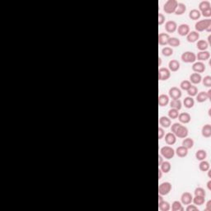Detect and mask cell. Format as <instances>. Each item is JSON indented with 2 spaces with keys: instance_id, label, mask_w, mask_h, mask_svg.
I'll use <instances>...</instances> for the list:
<instances>
[{
  "instance_id": "cell-55",
  "label": "cell",
  "mask_w": 211,
  "mask_h": 211,
  "mask_svg": "<svg viewBox=\"0 0 211 211\" xmlns=\"http://www.w3.org/2000/svg\"><path fill=\"white\" fill-rule=\"evenodd\" d=\"M207 43H208L209 45L211 44V35H210L208 36V42H207Z\"/></svg>"
},
{
  "instance_id": "cell-25",
  "label": "cell",
  "mask_w": 211,
  "mask_h": 211,
  "mask_svg": "<svg viewBox=\"0 0 211 211\" xmlns=\"http://www.w3.org/2000/svg\"><path fill=\"white\" fill-rule=\"evenodd\" d=\"M182 146H184L187 149H190L193 148L194 140L191 138H185L182 141Z\"/></svg>"
},
{
  "instance_id": "cell-37",
  "label": "cell",
  "mask_w": 211,
  "mask_h": 211,
  "mask_svg": "<svg viewBox=\"0 0 211 211\" xmlns=\"http://www.w3.org/2000/svg\"><path fill=\"white\" fill-rule=\"evenodd\" d=\"M180 44L181 41L178 38H176V37H170L169 41H168V45H169V46H171V47H177V46L180 45Z\"/></svg>"
},
{
  "instance_id": "cell-24",
  "label": "cell",
  "mask_w": 211,
  "mask_h": 211,
  "mask_svg": "<svg viewBox=\"0 0 211 211\" xmlns=\"http://www.w3.org/2000/svg\"><path fill=\"white\" fill-rule=\"evenodd\" d=\"M196 47L200 51H205L209 47V44L207 43V41L204 40H200L196 43Z\"/></svg>"
},
{
  "instance_id": "cell-53",
  "label": "cell",
  "mask_w": 211,
  "mask_h": 211,
  "mask_svg": "<svg viewBox=\"0 0 211 211\" xmlns=\"http://www.w3.org/2000/svg\"><path fill=\"white\" fill-rule=\"evenodd\" d=\"M163 200H163V195H158V204H159V203L162 202Z\"/></svg>"
},
{
  "instance_id": "cell-51",
  "label": "cell",
  "mask_w": 211,
  "mask_h": 211,
  "mask_svg": "<svg viewBox=\"0 0 211 211\" xmlns=\"http://www.w3.org/2000/svg\"><path fill=\"white\" fill-rule=\"evenodd\" d=\"M207 97H208V99L211 100V89H209V91L206 92Z\"/></svg>"
},
{
  "instance_id": "cell-16",
  "label": "cell",
  "mask_w": 211,
  "mask_h": 211,
  "mask_svg": "<svg viewBox=\"0 0 211 211\" xmlns=\"http://www.w3.org/2000/svg\"><path fill=\"white\" fill-rule=\"evenodd\" d=\"M210 57V54L209 51L207 50H205V51H200L198 52V54L196 55V59H198L199 61L203 62V61H206L208 60L209 59Z\"/></svg>"
},
{
  "instance_id": "cell-27",
  "label": "cell",
  "mask_w": 211,
  "mask_h": 211,
  "mask_svg": "<svg viewBox=\"0 0 211 211\" xmlns=\"http://www.w3.org/2000/svg\"><path fill=\"white\" fill-rule=\"evenodd\" d=\"M207 157V152L204 149H199L195 153V158L199 161H203L205 160Z\"/></svg>"
},
{
  "instance_id": "cell-12",
  "label": "cell",
  "mask_w": 211,
  "mask_h": 211,
  "mask_svg": "<svg viewBox=\"0 0 211 211\" xmlns=\"http://www.w3.org/2000/svg\"><path fill=\"white\" fill-rule=\"evenodd\" d=\"M165 29L168 33H173L177 29V24L174 21H167L165 24Z\"/></svg>"
},
{
  "instance_id": "cell-18",
  "label": "cell",
  "mask_w": 211,
  "mask_h": 211,
  "mask_svg": "<svg viewBox=\"0 0 211 211\" xmlns=\"http://www.w3.org/2000/svg\"><path fill=\"white\" fill-rule=\"evenodd\" d=\"M168 68L169 70L171 72H176L180 69V63L176 59H171V61L168 63Z\"/></svg>"
},
{
  "instance_id": "cell-2",
  "label": "cell",
  "mask_w": 211,
  "mask_h": 211,
  "mask_svg": "<svg viewBox=\"0 0 211 211\" xmlns=\"http://www.w3.org/2000/svg\"><path fill=\"white\" fill-rule=\"evenodd\" d=\"M195 28L197 32H201V31H206L207 32H210L211 31V19L207 18L204 20H200L195 23Z\"/></svg>"
},
{
  "instance_id": "cell-44",
  "label": "cell",
  "mask_w": 211,
  "mask_h": 211,
  "mask_svg": "<svg viewBox=\"0 0 211 211\" xmlns=\"http://www.w3.org/2000/svg\"><path fill=\"white\" fill-rule=\"evenodd\" d=\"M203 85L206 88H210L211 87V77L210 76H205L204 79H202Z\"/></svg>"
},
{
  "instance_id": "cell-19",
  "label": "cell",
  "mask_w": 211,
  "mask_h": 211,
  "mask_svg": "<svg viewBox=\"0 0 211 211\" xmlns=\"http://www.w3.org/2000/svg\"><path fill=\"white\" fill-rule=\"evenodd\" d=\"M202 81V77L200 74L197 73H193L190 76V82L193 84H199Z\"/></svg>"
},
{
  "instance_id": "cell-47",
  "label": "cell",
  "mask_w": 211,
  "mask_h": 211,
  "mask_svg": "<svg viewBox=\"0 0 211 211\" xmlns=\"http://www.w3.org/2000/svg\"><path fill=\"white\" fill-rule=\"evenodd\" d=\"M201 15L204 16L205 18H210L211 17V8H208L206 10H205V11H203L201 12Z\"/></svg>"
},
{
  "instance_id": "cell-28",
  "label": "cell",
  "mask_w": 211,
  "mask_h": 211,
  "mask_svg": "<svg viewBox=\"0 0 211 211\" xmlns=\"http://www.w3.org/2000/svg\"><path fill=\"white\" fill-rule=\"evenodd\" d=\"M183 104H184L185 107H186L188 109H190L195 105V101H194V99L191 97H187L184 99Z\"/></svg>"
},
{
  "instance_id": "cell-35",
  "label": "cell",
  "mask_w": 211,
  "mask_h": 211,
  "mask_svg": "<svg viewBox=\"0 0 211 211\" xmlns=\"http://www.w3.org/2000/svg\"><path fill=\"white\" fill-rule=\"evenodd\" d=\"M192 201L195 204V205L196 206H200V205H204V203L205 201V197L204 196H198V195H195V198H193Z\"/></svg>"
},
{
  "instance_id": "cell-42",
  "label": "cell",
  "mask_w": 211,
  "mask_h": 211,
  "mask_svg": "<svg viewBox=\"0 0 211 211\" xmlns=\"http://www.w3.org/2000/svg\"><path fill=\"white\" fill-rule=\"evenodd\" d=\"M187 93H188V95H189V97H195V96H196L198 93V88L196 86H193V85H191V87L187 90Z\"/></svg>"
},
{
  "instance_id": "cell-36",
  "label": "cell",
  "mask_w": 211,
  "mask_h": 211,
  "mask_svg": "<svg viewBox=\"0 0 211 211\" xmlns=\"http://www.w3.org/2000/svg\"><path fill=\"white\" fill-rule=\"evenodd\" d=\"M199 168L201 171H207L210 170V163L205 160L200 161V163L199 164Z\"/></svg>"
},
{
  "instance_id": "cell-9",
  "label": "cell",
  "mask_w": 211,
  "mask_h": 211,
  "mask_svg": "<svg viewBox=\"0 0 211 211\" xmlns=\"http://www.w3.org/2000/svg\"><path fill=\"white\" fill-rule=\"evenodd\" d=\"M182 93L180 88L176 87H172L169 89V97H171V99H180Z\"/></svg>"
},
{
  "instance_id": "cell-23",
  "label": "cell",
  "mask_w": 211,
  "mask_h": 211,
  "mask_svg": "<svg viewBox=\"0 0 211 211\" xmlns=\"http://www.w3.org/2000/svg\"><path fill=\"white\" fill-rule=\"evenodd\" d=\"M201 134L202 136L205 138H210L211 136V125L210 124H206L203 126Z\"/></svg>"
},
{
  "instance_id": "cell-40",
  "label": "cell",
  "mask_w": 211,
  "mask_h": 211,
  "mask_svg": "<svg viewBox=\"0 0 211 211\" xmlns=\"http://www.w3.org/2000/svg\"><path fill=\"white\" fill-rule=\"evenodd\" d=\"M179 115V110H176V109H173V108H171L169 111H168V117L171 120H174V119H176L178 117Z\"/></svg>"
},
{
  "instance_id": "cell-31",
  "label": "cell",
  "mask_w": 211,
  "mask_h": 211,
  "mask_svg": "<svg viewBox=\"0 0 211 211\" xmlns=\"http://www.w3.org/2000/svg\"><path fill=\"white\" fill-rule=\"evenodd\" d=\"M186 11V6L182 4V3H179L177 4V7H176V11H175V14L176 15H182L183 13H185V12Z\"/></svg>"
},
{
  "instance_id": "cell-20",
  "label": "cell",
  "mask_w": 211,
  "mask_h": 211,
  "mask_svg": "<svg viewBox=\"0 0 211 211\" xmlns=\"http://www.w3.org/2000/svg\"><path fill=\"white\" fill-rule=\"evenodd\" d=\"M159 125L163 128L170 127V125H171V119L167 116H161L159 119Z\"/></svg>"
},
{
  "instance_id": "cell-50",
  "label": "cell",
  "mask_w": 211,
  "mask_h": 211,
  "mask_svg": "<svg viewBox=\"0 0 211 211\" xmlns=\"http://www.w3.org/2000/svg\"><path fill=\"white\" fill-rule=\"evenodd\" d=\"M163 162V157L161 156V155H158V165L160 166L161 165V163Z\"/></svg>"
},
{
  "instance_id": "cell-29",
  "label": "cell",
  "mask_w": 211,
  "mask_h": 211,
  "mask_svg": "<svg viewBox=\"0 0 211 211\" xmlns=\"http://www.w3.org/2000/svg\"><path fill=\"white\" fill-rule=\"evenodd\" d=\"M171 163H169L168 161L163 162V163H161V165H160V169L164 173H168L170 171V170H171Z\"/></svg>"
},
{
  "instance_id": "cell-11",
  "label": "cell",
  "mask_w": 211,
  "mask_h": 211,
  "mask_svg": "<svg viewBox=\"0 0 211 211\" xmlns=\"http://www.w3.org/2000/svg\"><path fill=\"white\" fill-rule=\"evenodd\" d=\"M199 39H200V34L195 31H190L188 35H186V40L190 43H195L198 41Z\"/></svg>"
},
{
  "instance_id": "cell-38",
  "label": "cell",
  "mask_w": 211,
  "mask_h": 211,
  "mask_svg": "<svg viewBox=\"0 0 211 211\" xmlns=\"http://www.w3.org/2000/svg\"><path fill=\"white\" fill-rule=\"evenodd\" d=\"M158 208L161 211H168L170 210L171 206H170V204L167 201L163 200L162 202L158 204Z\"/></svg>"
},
{
  "instance_id": "cell-22",
  "label": "cell",
  "mask_w": 211,
  "mask_h": 211,
  "mask_svg": "<svg viewBox=\"0 0 211 211\" xmlns=\"http://www.w3.org/2000/svg\"><path fill=\"white\" fill-rule=\"evenodd\" d=\"M169 103V97L166 94H161L158 97V105L160 106H166Z\"/></svg>"
},
{
  "instance_id": "cell-10",
  "label": "cell",
  "mask_w": 211,
  "mask_h": 211,
  "mask_svg": "<svg viewBox=\"0 0 211 211\" xmlns=\"http://www.w3.org/2000/svg\"><path fill=\"white\" fill-rule=\"evenodd\" d=\"M192 200H193V196L191 193H190L188 191H186L184 193H182L181 196V203L183 205H190L191 204L192 202Z\"/></svg>"
},
{
  "instance_id": "cell-45",
  "label": "cell",
  "mask_w": 211,
  "mask_h": 211,
  "mask_svg": "<svg viewBox=\"0 0 211 211\" xmlns=\"http://www.w3.org/2000/svg\"><path fill=\"white\" fill-rule=\"evenodd\" d=\"M165 20H166V18L163 13H158V25L159 26L163 25L165 22Z\"/></svg>"
},
{
  "instance_id": "cell-15",
  "label": "cell",
  "mask_w": 211,
  "mask_h": 211,
  "mask_svg": "<svg viewBox=\"0 0 211 211\" xmlns=\"http://www.w3.org/2000/svg\"><path fill=\"white\" fill-rule=\"evenodd\" d=\"M165 142H166V144L168 145H173L176 144V136L173 134V133H171V132H169V133H167L166 134V135H165Z\"/></svg>"
},
{
  "instance_id": "cell-56",
  "label": "cell",
  "mask_w": 211,
  "mask_h": 211,
  "mask_svg": "<svg viewBox=\"0 0 211 211\" xmlns=\"http://www.w3.org/2000/svg\"><path fill=\"white\" fill-rule=\"evenodd\" d=\"M161 64H162V59H161V58H158V66L161 65Z\"/></svg>"
},
{
  "instance_id": "cell-54",
  "label": "cell",
  "mask_w": 211,
  "mask_h": 211,
  "mask_svg": "<svg viewBox=\"0 0 211 211\" xmlns=\"http://www.w3.org/2000/svg\"><path fill=\"white\" fill-rule=\"evenodd\" d=\"M207 187H208L209 190H211V181H209L207 182Z\"/></svg>"
},
{
  "instance_id": "cell-33",
  "label": "cell",
  "mask_w": 211,
  "mask_h": 211,
  "mask_svg": "<svg viewBox=\"0 0 211 211\" xmlns=\"http://www.w3.org/2000/svg\"><path fill=\"white\" fill-rule=\"evenodd\" d=\"M208 100V97H207V94L205 92H200L197 93L196 95V101L199 103H203L205 101H206Z\"/></svg>"
},
{
  "instance_id": "cell-8",
  "label": "cell",
  "mask_w": 211,
  "mask_h": 211,
  "mask_svg": "<svg viewBox=\"0 0 211 211\" xmlns=\"http://www.w3.org/2000/svg\"><path fill=\"white\" fill-rule=\"evenodd\" d=\"M205 69H206L205 64L203 62H195V63H194L193 65H192V70H193L195 73H197V74L204 73V72L205 71Z\"/></svg>"
},
{
  "instance_id": "cell-1",
  "label": "cell",
  "mask_w": 211,
  "mask_h": 211,
  "mask_svg": "<svg viewBox=\"0 0 211 211\" xmlns=\"http://www.w3.org/2000/svg\"><path fill=\"white\" fill-rule=\"evenodd\" d=\"M171 133H173L176 137L181 139H185L188 135V129L180 123H174L171 125Z\"/></svg>"
},
{
  "instance_id": "cell-46",
  "label": "cell",
  "mask_w": 211,
  "mask_h": 211,
  "mask_svg": "<svg viewBox=\"0 0 211 211\" xmlns=\"http://www.w3.org/2000/svg\"><path fill=\"white\" fill-rule=\"evenodd\" d=\"M186 211H197L199 210L198 207L195 205H187V207H186Z\"/></svg>"
},
{
  "instance_id": "cell-13",
  "label": "cell",
  "mask_w": 211,
  "mask_h": 211,
  "mask_svg": "<svg viewBox=\"0 0 211 211\" xmlns=\"http://www.w3.org/2000/svg\"><path fill=\"white\" fill-rule=\"evenodd\" d=\"M177 32L178 34L181 36H185V35H188L190 32V26L187 24H181L180 26L177 27Z\"/></svg>"
},
{
  "instance_id": "cell-21",
  "label": "cell",
  "mask_w": 211,
  "mask_h": 211,
  "mask_svg": "<svg viewBox=\"0 0 211 211\" xmlns=\"http://www.w3.org/2000/svg\"><path fill=\"white\" fill-rule=\"evenodd\" d=\"M175 154L179 157V158H185L187 156L188 154V149L186 148H185L184 146H180L176 149Z\"/></svg>"
},
{
  "instance_id": "cell-3",
  "label": "cell",
  "mask_w": 211,
  "mask_h": 211,
  "mask_svg": "<svg viewBox=\"0 0 211 211\" xmlns=\"http://www.w3.org/2000/svg\"><path fill=\"white\" fill-rule=\"evenodd\" d=\"M177 4L178 3L176 0H167L163 6V11L167 14L174 13L176 11Z\"/></svg>"
},
{
  "instance_id": "cell-39",
  "label": "cell",
  "mask_w": 211,
  "mask_h": 211,
  "mask_svg": "<svg viewBox=\"0 0 211 211\" xmlns=\"http://www.w3.org/2000/svg\"><path fill=\"white\" fill-rule=\"evenodd\" d=\"M162 54H163V56L169 57V56H171V55H173V50L171 47H169V46H166V47H164L162 50Z\"/></svg>"
},
{
  "instance_id": "cell-30",
  "label": "cell",
  "mask_w": 211,
  "mask_h": 211,
  "mask_svg": "<svg viewBox=\"0 0 211 211\" xmlns=\"http://www.w3.org/2000/svg\"><path fill=\"white\" fill-rule=\"evenodd\" d=\"M181 101L180 99H172L170 102V106L171 108L176 109V110H181Z\"/></svg>"
},
{
  "instance_id": "cell-4",
  "label": "cell",
  "mask_w": 211,
  "mask_h": 211,
  "mask_svg": "<svg viewBox=\"0 0 211 211\" xmlns=\"http://www.w3.org/2000/svg\"><path fill=\"white\" fill-rule=\"evenodd\" d=\"M160 153H161V156L163 158H166L167 160L173 158L174 155H175V150L173 149L170 146H163L160 149Z\"/></svg>"
},
{
  "instance_id": "cell-26",
  "label": "cell",
  "mask_w": 211,
  "mask_h": 211,
  "mask_svg": "<svg viewBox=\"0 0 211 211\" xmlns=\"http://www.w3.org/2000/svg\"><path fill=\"white\" fill-rule=\"evenodd\" d=\"M201 17V13L198 9H192L189 13V18L191 20H198Z\"/></svg>"
},
{
  "instance_id": "cell-34",
  "label": "cell",
  "mask_w": 211,
  "mask_h": 211,
  "mask_svg": "<svg viewBox=\"0 0 211 211\" xmlns=\"http://www.w3.org/2000/svg\"><path fill=\"white\" fill-rule=\"evenodd\" d=\"M211 5L209 1H201L200 4H199V11L201 13L203 11L206 10L208 8H210Z\"/></svg>"
},
{
  "instance_id": "cell-32",
  "label": "cell",
  "mask_w": 211,
  "mask_h": 211,
  "mask_svg": "<svg viewBox=\"0 0 211 211\" xmlns=\"http://www.w3.org/2000/svg\"><path fill=\"white\" fill-rule=\"evenodd\" d=\"M171 210L172 211H183L184 208L182 206L181 203L178 200H175L171 204Z\"/></svg>"
},
{
  "instance_id": "cell-43",
  "label": "cell",
  "mask_w": 211,
  "mask_h": 211,
  "mask_svg": "<svg viewBox=\"0 0 211 211\" xmlns=\"http://www.w3.org/2000/svg\"><path fill=\"white\" fill-rule=\"evenodd\" d=\"M194 193H195V195H198V196H204V197L206 196V192L202 187H197L196 189L195 190Z\"/></svg>"
},
{
  "instance_id": "cell-14",
  "label": "cell",
  "mask_w": 211,
  "mask_h": 211,
  "mask_svg": "<svg viewBox=\"0 0 211 211\" xmlns=\"http://www.w3.org/2000/svg\"><path fill=\"white\" fill-rule=\"evenodd\" d=\"M170 39V35L167 33H160L158 35V44L160 45H167Z\"/></svg>"
},
{
  "instance_id": "cell-48",
  "label": "cell",
  "mask_w": 211,
  "mask_h": 211,
  "mask_svg": "<svg viewBox=\"0 0 211 211\" xmlns=\"http://www.w3.org/2000/svg\"><path fill=\"white\" fill-rule=\"evenodd\" d=\"M164 135H165V133H164L163 128H158V139H162Z\"/></svg>"
},
{
  "instance_id": "cell-52",
  "label": "cell",
  "mask_w": 211,
  "mask_h": 211,
  "mask_svg": "<svg viewBox=\"0 0 211 211\" xmlns=\"http://www.w3.org/2000/svg\"><path fill=\"white\" fill-rule=\"evenodd\" d=\"M162 174H163V171H161V169H158V180L162 178Z\"/></svg>"
},
{
  "instance_id": "cell-17",
  "label": "cell",
  "mask_w": 211,
  "mask_h": 211,
  "mask_svg": "<svg viewBox=\"0 0 211 211\" xmlns=\"http://www.w3.org/2000/svg\"><path fill=\"white\" fill-rule=\"evenodd\" d=\"M177 118H178V120H179V121H180L181 123L188 124L190 121V120H191V116H190V115L189 113H187V112H182V113L179 114Z\"/></svg>"
},
{
  "instance_id": "cell-7",
  "label": "cell",
  "mask_w": 211,
  "mask_h": 211,
  "mask_svg": "<svg viewBox=\"0 0 211 211\" xmlns=\"http://www.w3.org/2000/svg\"><path fill=\"white\" fill-rule=\"evenodd\" d=\"M171 77V71L167 68H160L158 69V79L160 81H166Z\"/></svg>"
},
{
  "instance_id": "cell-41",
  "label": "cell",
  "mask_w": 211,
  "mask_h": 211,
  "mask_svg": "<svg viewBox=\"0 0 211 211\" xmlns=\"http://www.w3.org/2000/svg\"><path fill=\"white\" fill-rule=\"evenodd\" d=\"M181 89L184 90V91H187L190 87H191V83L189 80H183L180 84Z\"/></svg>"
},
{
  "instance_id": "cell-5",
  "label": "cell",
  "mask_w": 211,
  "mask_h": 211,
  "mask_svg": "<svg viewBox=\"0 0 211 211\" xmlns=\"http://www.w3.org/2000/svg\"><path fill=\"white\" fill-rule=\"evenodd\" d=\"M171 189H172V186L170 182L168 181H165L159 185L158 186V193L161 195H167L171 192Z\"/></svg>"
},
{
  "instance_id": "cell-49",
  "label": "cell",
  "mask_w": 211,
  "mask_h": 211,
  "mask_svg": "<svg viewBox=\"0 0 211 211\" xmlns=\"http://www.w3.org/2000/svg\"><path fill=\"white\" fill-rule=\"evenodd\" d=\"M205 210L210 211L211 210V200H209L206 203V208H205Z\"/></svg>"
},
{
  "instance_id": "cell-6",
  "label": "cell",
  "mask_w": 211,
  "mask_h": 211,
  "mask_svg": "<svg viewBox=\"0 0 211 211\" xmlns=\"http://www.w3.org/2000/svg\"><path fill=\"white\" fill-rule=\"evenodd\" d=\"M181 60L185 63H195L196 60V55L191 51H186L181 56Z\"/></svg>"
}]
</instances>
